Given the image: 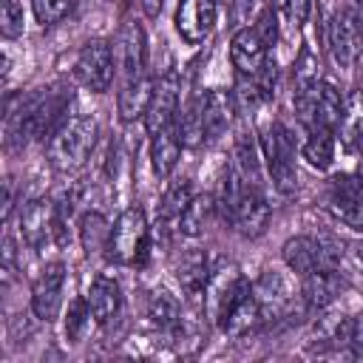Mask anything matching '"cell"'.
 <instances>
[{"mask_svg":"<svg viewBox=\"0 0 363 363\" xmlns=\"http://www.w3.org/2000/svg\"><path fill=\"white\" fill-rule=\"evenodd\" d=\"M281 258L295 275L303 278L318 269H329V272L337 269L346 258V250H343V241L332 235H295L284 241Z\"/></svg>","mask_w":363,"mask_h":363,"instance_id":"1","label":"cell"},{"mask_svg":"<svg viewBox=\"0 0 363 363\" xmlns=\"http://www.w3.org/2000/svg\"><path fill=\"white\" fill-rule=\"evenodd\" d=\"M96 142V119L94 116H68L51 136H48V159L57 170L79 167Z\"/></svg>","mask_w":363,"mask_h":363,"instance_id":"2","label":"cell"},{"mask_svg":"<svg viewBox=\"0 0 363 363\" xmlns=\"http://www.w3.org/2000/svg\"><path fill=\"white\" fill-rule=\"evenodd\" d=\"M261 156L267 162V173L278 193L289 196L298 187V170H295V145L292 133L281 122H269L261 130Z\"/></svg>","mask_w":363,"mask_h":363,"instance_id":"3","label":"cell"},{"mask_svg":"<svg viewBox=\"0 0 363 363\" xmlns=\"http://www.w3.org/2000/svg\"><path fill=\"white\" fill-rule=\"evenodd\" d=\"M108 261L113 264H145L147 258V218L142 207H125L111 227Z\"/></svg>","mask_w":363,"mask_h":363,"instance_id":"4","label":"cell"},{"mask_svg":"<svg viewBox=\"0 0 363 363\" xmlns=\"http://www.w3.org/2000/svg\"><path fill=\"white\" fill-rule=\"evenodd\" d=\"M326 210L346 227L363 233V176L337 173L326 184Z\"/></svg>","mask_w":363,"mask_h":363,"instance_id":"5","label":"cell"},{"mask_svg":"<svg viewBox=\"0 0 363 363\" xmlns=\"http://www.w3.org/2000/svg\"><path fill=\"white\" fill-rule=\"evenodd\" d=\"M116 74V54L113 45L108 40H88L77 57V77L79 82L94 91V94H105L113 82Z\"/></svg>","mask_w":363,"mask_h":363,"instance_id":"6","label":"cell"},{"mask_svg":"<svg viewBox=\"0 0 363 363\" xmlns=\"http://www.w3.org/2000/svg\"><path fill=\"white\" fill-rule=\"evenodd\" d=\"M244 286H247V281H244L241 269H238L233 261H221L216 269H210L207 284H204V289H201L207 318H210L213 323H218L221 315H224V309L233 303V298H235Z\"/></svg>","mask_w":363,"mask_h":363,"instance_id":"7","label":"cell"},{"mask_svg":"<svg viewBox=\"0 0 363 363\" xmlns=\"http://www.w3.org/2000/svg\"><path fill=\"white\" fill-rule=\"evenodd\" d=\"M65 264L51 261L43 267V272L37 275L34 286H31V312L37 320H57L60 309H62V286H65Z\"/></svg>","mask_w":363,"mask_h":363,"instance_id":"8","label":"cell"},{"mask_svg":"<svg viewBox=\"0 0 363 363\" xmlns=\"http://www.w3.org/2000/svg\"><path fill=\"white\" fill-rule=\"evenodd\" d=\"M179 102H182V79H179L176 71H167L156 79L153 96H150V105H147V113H145V128H147L150 136L176 122Z\"/></svg>","mask_w":363,"mask_h":363,"instance_id":"9","label":"cell"},{"mask_svg":"<svg viewBox=\"0 0 363 363\" xmlns=\"http://www.w3.org/2000/svg\"><path fill=\"white\" fill-rule=\"evenodd\" d=\"M218 0H179L173 23L187 45H201L216 26Z\"/></svg>","mask_w":363,"mask_h":363,"instance_id":"10","label":"cell"},{"mask_svg":"<svg viewBox=\"0 0 363 363\" xmlns=\"http://www.w3.org/2000/svg\"><path fill=\"white\" fill-rule=\"evenodd\" d=\"M113 54H116V68L125 79H136V77L145 74V68H147V37H145V28L136 20H128L119 28Z\"/></svg>","mask_w":363,"mask_h":363,"instance_id":"11","label":"cell"},{"mask_svg":"<svg viewBox=\"0 0 363 363\" xmlns=\"http://www.w3.org/2000/svg\"><path fill=\"white\" fill-rule=\"evenodd\" d=\"M57 216L60 213L48 199L26 201L20 210V233L26 238V244L40 252L45 244H51V238L57 241Z\"/></svg>","mask_w":363,"mask_h":363,"instance_id":"12","label":"cell"},{"mask_svg":"<svg viewBox=\"0 0 363 363\" xmlns=\"http://www.w3.org/2000/svg\"><path fill=\"white\" fill-rule=\"evenodd\" d=\"M267 54H269V43L264 40V34L252 23L238 28L230 40V60L241 77H255L269 62Z\"/></svg>","mask_w":363,"mask_h":363,"instance_id":"13","label":"cell"},{"mask_svg":"<svg viewBox=\"0 0 363 363\" xmlns=\"http://www.w3.org/2000/svg\"><path fill=\"white\" fill-rule=\"evenodd\" d=\"M269 213H272V210H269L264 193H261L258 187H247V190L238 196V201L233 204L227 221L233 224V230H235L238 235H244V238H258V235L267 230V224H269Z\"/></svg>","mask_w":363,"mask_h":363,"instance_id":"14","label":"cell"},{"mask_svg":"<svg viewBox=\"0 0 363 363\" xmlns=\"http://www.w3.org/2000/svg\"><path fill=\"white\" fill-rule=\"evenodd\" d=\"M326 37L337 65H352L363 51V23L352 11H337L329 23Z\"/></svg>","mask_w":363,"mask_h":363,"instance_id":"15","label":"cell"},{"mask_svg":"<svg viewBox=\"0 0 363 363\" xmlns=\"http://www.w3.org/2000/svg\"><path fill=\"white\" fill-rule=\"evenodd\" d=\"M252 292L258 298L264 320L281 318L284 312H289V306L295 301V289H292L289 278L284 272H278V269H264L261 278L252 284Z\"/></svg>","mask_w":363,"mask_h":363,"instance_id":"16","label":"cell"},{"mask_svg":"<svg viewBox=\"0 0 363 363\" xmlns=\"http://www.w3.org/2000/svg\"><path fill=\"white\" fill-rule=\"evenodd\" d=\"M201 128H204V142H216L224 136L235 119V96L233 91L224 88H210L201 99Z\"/></svg>","mask_w":363,"mask_h":363,"instance_id":"17","label":"cell"},{"mask_svg":"<svg viewBox=\"0 0 363 363\" xmlns=\"http://www.w3.org/2000/svg\"><path fill=\"white\" fill-rule=\"evenodd\" d=\"M258 323H264V315H261V306H258V298H255L252 286L247 284V286L233 298V303L224 309L218 326H221V332H227V335H233V337H241V335L252 332Z\"/></svg>","mask_w":363,"mask_h":363,"instance_id":"18","label":"cell"},{"mask_svg":"<svg viewBox=\"0 0 363 363\" xmlns=\"http://www.w3.org/2000/svg\"><path fill=\"white\" fill-rule=\"evenodd\" d=\"M343 289V281L337 278V269H318V272H309L301 278V301L309 312H323L335 298L337 292Z\"/></svg>","mask_w":363,"mask_h":363,"instance_id":"19","label":"cell"},{"mask_svg":"<svg viewBox=\"0 0 363 363\" xmlns=\"http://www.w3.org/2000/svg\"><path fill=\"white\" fill-rule=\"evenodd\" d=\"M153 85H156V79H150L145 74L136 77V79H125L122 82L119 96H116V108H119V119L122 122L145 119L147 105H150V96H153Z\"/></svg>","mask_w":363,"mask_h":363,"instance_id":"20","label":"cell"},{"mask_svg":"<svg viewBox=\"0 0 363 363\" xmlns=\"http://www.w3.org/2000/svg\"><path fill=\"white\" fill-rule=\"evenodd\" d=\"M182 147H184V142L179 136L176 122L150 136V164H153V173L159 179H167L173 173V167L182 156Z\"/></svg>","mask_w":363,"mask_h":363,"instance_id":"21","label":"cell"},{"mask_svg":"<svg viewBox=\"0 0 363 363\" xmlns=\"http://www.w3.org/2000/svg\"><path fill=\"white\" fill-rule=\"evenodd\" d=\"M88 309L94 315L96 323H108L116 312H119V303H122V289L119 284L111 278V275H96L88 286Z\"/></svg>","mask_w":363,"mask_h":363,"instance_id":"22","label":"cell"},{"mask_svg":"<svg viewBox=\"0 0 363 363\" xmlns=\"http://www.w3.org/2000/svg\"><path fill=\"white\" fill-rule=\"evenodd\" d=\"M343 111H346V102H343L340 91L332 82L318 79V85H315V119H312V128L337 130V125L343 119Z\"/></svg>","mask_w":363,"mask_h":363,"instance_id":"23","label":"cell"},{"mask_svg":"<svg viewBox=\"0 0 363 363\" xmlns=\"http://www.w3.org/2000/svg\"><path fill=\"white\" fill-rule=\"evenodd\" d=\"M233 153H235V170L241 173V179L250 187L261 190V145L252 139V133L241 130L238 139H235Z\"/></svg>","mask_w":363,"mask_h":363,"instance_id":"24","label":"cell"},{"mask_svg":"<svg viewBox=\"0 0 363 363\" xmlns=\"http://www.w3.org/2000/svg\"><path fill=\"white\" fill-rule=\"evenodd\" d=\"M213 210H216V199H213L210 193L193 196V199L187 201V207L182 210L179 221H176V224H179V233L187 235V238H199V235L204 233V227L210 224Z\"/></svg>","mask_w":363,"mask_h":363,"instance_id":"25","label":"cell"},{"mask_svg":"<svg viewBox=\"0 0 363 363\" xmlns=\"http://www.w3.org/2000/svg\"><path fill=\"white\" fill-rule=\"evenodd\" d=\"M108 238H111V224L102 213L88 210L79 218V244L85 250V255H99L102 250H108Z\"/></svg>","mask_w":363,"mask_h":363,"instance_id":"26","label":"cell"},{"mask_svg":"<svg viewBox=\"0 0 363 363\" xmlns=\"http://www.w3.org/2000/svg\"><path fill=\"white\" fill-rule=\"evenodd\" d=\"M207 275H210V269H207V258H204L201 250L184 252V255L179 258V264H176V278H179V284H182L190 295H199V292L204 289Z\"/></svg>","mask_w":363,"mask_h":363,"instance_id":"27","label":"cell"},{"mask_svg":"<svg viewBox=\"0 0 363 363\" xmlns=\"http://www.w3.org/2000/svg\"><path fill=\"white\" fill-rule=\"evenodd\" d=\"M303 159L315 170H329L335 159V130L329 128H312L309 139L303 142Z\"/></svg>","mask_w":363,"mask_h":363,"instance_id":"28","label":"cell"},{"mask_svg":"<svg viewBox=\"0 0 363 363\" xmlns=\"http://www.w3.org/2000/svg\"><path fill=\"white\" fill-rule=\"evenodd\" d=\"M147 323L156 329V332H173V326L182 320V309H179V301L170 295V292H156L147 303Z\"/></svg>","mask_w":363,"mask_h":363,"instance_id":"29","label":"cell"},{"mask_svg":"<svg viewBox=\"0 0 363 363\" xmlns=\"http://www.w3.org/2000/svg\"><path fill=\"white\" fill-rule=\"evenodd\" d=\"M91 318H94V315H91V309H88V301H85V298H74V301L68 303L65 326H62L68 343H79V340H82V335H85Z\"/></svg>","mask_w":363,"mask_h":363,"instance_id":"30","label":"cell"},{"mask_svg":"<svg viewBox=\"0 0 363 363\" xmlns=\"http://www.w3.org/2000/svg\"><path fill=\"white\" fill-rule=\"evenodd\" d=\"M190 199H193V193H190V182H187V179L173 182V184L167 187L164 199H162V218H167V221H179V216H182V210L187 207Z\"/></svg>","mask_w":363,"mask_h":363,"instance_id":"31","label":"cell"},{"mask_svg":"<svg viewBox=\"0 0 363 363\" xmlns=\"http://www.w3.org/2000/svg\"><path fill=\"white\" fill-rule=\"evenodd\" d=\"M74 6H77V0H31L34 17H37V23H43V26L60 23Z\"/></svg>","mask_w":363,"mask_h":363,"instance_id":"32","label":"cell"},{"mask_svg":"<svg viewBox=\"0 0 363 363\" xmlns=\"http://www.w3.org/2000/svg\"><path fill=\"white\" fill-rule=\"evenodd\" d=\"M26 28V17H23V6L17 0H3L0 6V31L6 40L20 37Z\"/></svg>","mask_w":363,"mask_h":363,"instance_id":"33","label":"cell"},{"mask_svg":"<svg viewBox=\"0 0 363 363\" xmlns=\"http://www.w3.org/2000/svg\"><path fill=\"white\" fill-rule=\"evenodd\" d=\"M295 79H298V88L318 79V60H315L312 51H306V48L301 51V60L295 62Z\"/></svg>","mask_w":363,"mask_h":363,"instance_id":"34","label":"cell"},{"mask_svg":"<svg viewBox=\"0 0 363 363\" xmlns=\"http://www.w3.org/2000/svg\"><path fill=\"white\" fill-rule=\"evenodd\" d=\"M230 6H233V20L244 28V26H250V20H252V11H255L258 0H230Z\"/></svg>","mask_w":363,"mask_h":363,"instance_id":"35","label":"cell"},{"mask_svg":"<svg viewBox=\"0 0 363 363\" xmlns=\"http://www.w3.org/2000/svg\"><path fill=\"white\" fill-rule=\"evenodd\" d=\"M309 11H312V0H289V6H286V14H289V20H292L295 28L306 23Z\"/></svg>","mask_w":363,"mask_h":363,"instance_id":"36","label":"cell"},{"mask_svg":"<svg viewBox=\"0 0 363 363\" xmlns=\"http://www.w3.org/2000/svg\"><path fill=\"white\" fill-rule=\"evenodd\" d=\"M349 352H352L354 357H363V315H360V318H354V329H352Z\"/></svg>","mask_w":363,"mask_h":363,"instance_id":"37","label":"cell"},{"mask_svg":"<svg viewBox=\"0 0 363 363\" xmlns=\"http://www.w3.org/2000/svg\"><path fill=\"white\" fill-rule=\"evenodd\" d=\"M346 258H349V264H352V269L363 275V241H357V244H352V247L346 250Z\"/></svg>","mask_w":363,"mask_h":363,"instance_id":"38","label":"cell"},{"mask_svg":"<svg viewBox=\"0 0 363 363\" xmlns=\"http://www.w3.org/2000/svg\"><path fill=\"white\" fill-rule=\"evenodd\" d=\"M139 3H142V9H145L147 17H156L162 11V0H139Z\"/></svg>","mask_w":363,"mask_h":363,"instance_id":"39","label":"cell"},{"mask_svg":"<svg viewBox=\"0 0 363 363\" xmlns=\"http://www.w3.org/2000/svg\"><path fill=\"white\" fill-rule=\"evenodd\" d=\"M269 6H272V9H278V11H286L289 0H269Z\"/></svg>","mask_w":363,"mask_h":363,"instance_id":"40","label":"cell"}]
</instances>
